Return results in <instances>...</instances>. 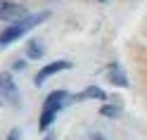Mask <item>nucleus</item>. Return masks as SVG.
<instances>
[{"label": "nucleus", "instance_id": "obj_10", "mask_svg": "<svg viewBox=\"0 0 147 140\" xmlns=\"http://www.w3.org/2000/svg\"><path fill=\"white\" fill-rule=\"evenodd\" d=\"M83 140H107V138H105V133H100V131H90V133H86Z\"/></svg>", "mask_w": 147, "mask_h": 140}, {"label": "nucleus", "instance_id": "obj_8", "mask_svg": "<svg viewBox=\"0 0 147 140\" xmlns=\"http://www.w3.org/2000/svg\"><path fill=\"white\" fill-rule=\"evenodd\" d=\"M43 52H45V48H43V43L38 38H31L29 43H26V55H29L31 60H40Z\"/></svg>", "mask_w": 147, "mask_h": 140}, {"label": "nucleus", "instance_id": "obj_4", "mask_svg": "<svg viewBox=\"0 0 147 140\" xmlns=\"http://www.w3.org/2000/svg\"><path fill=\"white\" fill-rule=\"evenodd\" d=\"M0 102H7V105H17L19 102V90H17V83L12 78V74H0Z\"/></svg>", "mask_w": 147, "mask_h": 140}, {"label": "nucleus", "instance_id": "obj_12", "mask_svg": "<svg viewBox=\"0 0 147 140\" xmlns=\"http://www.w3.org/2000/svg\"><path fill=\"white\" fill-rule=\"evenodd\" d=\"M43 140H55V135H52V133H48V135H45Z\"/></svg>", "mask_w": 147, "mask_h": 140}, {"label": "nucleus", "instance_id": "obj_5", "mask_svg": "<svg viewBox=\"0 0 147 140\" xmlns=\"http://www.w3.org/2000/svg\"><path fill=\"white\" fill-rule=\"evenodd\" d=\"M69 67H71V62H67V60L50 62L48 67H43V69L38 71V76L33 78V83H36V86H43V81H48L50 76H55V74H59V71H64V69H69Z\"/></svg>", "mask_w": 147, "mask_h": 140}, {"label": "nucleus", "instance_id": "obj_9", "mask_svg": "<svg viewBox=\"0 0 147 140\" xmlns=\"http://www.w3.org/2000/svg\"><path fill=\"white\" fill-rule=\"evenodd\" d=\"M100 114H102V116H109V119H114V116H119V109L112 107V105H105L102 109H100Z\"/></svg>", "mask_w": 147, "mask_h": 140}, {"label": "nucleus", "instance_id": "obj_11", "mask_svg": "<svg viewBox=\"0 0 147 140\" xmlns=\"http://www.w3.org/2000/svg\"><path fill=\"white\" fill-rule=\"evenodd\" d=\"M19 138H22V133H19V128H12L10 133H7V138H5V140H19Z\"/></svg>", "mask_w": 147, "mask_h": 140}, {"label": "nucleus", "instance_id": "obj_7", "mask_svg": "<svg viewBox=\"0 0 147 140\" xmlns=\"http://www.w3.org/2000/svg\"><path fill=\"white\" fill-rule=\"evenodd\" d=\"M76 102H83V100H107V93L102 90V88H97V86H90V88H86L81 95H76L74 97Z\"/></svg>", "mask_w": 147, "mask_h": 140}, {"label": "nucleus", "instance_id": "obj_6", "mask_svg": "<svg viewBox=\"0 0 147 140\" xmlns=\"http://www.w3.org/2000/svg\"><path fill=\"white\" fill-rule=\"evenodd\" d=\"M107 78L112 81L114 86H121V88H126V86H128V78H126L123 69L119 67V64H109V67H107Z\"/></svg>", "mask_w": 147, "mask_h": 140}, {"label": "nucleus", "instance_id": "obj_1", "mask_svg": "<svg viewBox=\"0 0 147 140\" xmlns=\"http://www.w3.org/2000/svg\"><path fill=\"white\" fill-rule=\"evenodd\" d=\"M67 100H69V93L67 90H52L50 95L43 100V109H40V119H38V131H40V133L52 126L55 116L62 112V107H64Z\"/></svg>", "mask_w": 147, "mask_h": 140}, {"label": "nucleus", "instance_id": "obj_2", "mask_svg": "<svg viewBox=\"0 0 147 140\" xmlns=\"http://www.w3.org/2000/svg\"><path fill=\"white\" fill-rule=\"evenodd\" d=\"M48 17H50V12H38V14H29V17H24L22 22H14L10 29H5L3 33H0V48H5V45H12L14 41H19L26 31H31L33 26H38L40 22L48 19Z\"/></svg>", "mask_w": 147, "mask_h": 140}, {"label": "nucleus", "instance_id": "obj_3", "mask_svg": "<svg viewBox=\"0 0 147 140\" xmlns=\"http://www.w3.org/2000/svg\"><path fill=\"white\" fill-rule=\"evenodd\" d=\"M24 17H29L26 7L12 0H0V22H22Z\"/></svg>", "mask_w": 147, "mask_h": 140}]
</instances>
